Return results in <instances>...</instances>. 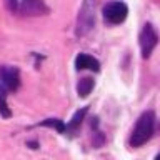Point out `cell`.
<instances>
[{
  "instance_id": "6da1fadb",
  "label": "cell",
  "mask_w": 160,
  "mask_h": 160,
  "mask_svg": "<svg viewBox=\"0 0 160 160\" xmlns=\"http://www.w3.org/2000/svg\"><path fill=\"white\" fill-rule=\"evenodd\" d=\"M153 127H155L153 112L142 113L140 118L137 120V125H135V128H133L132 137H130V145H132V147H140V145H143L150 137H152Z\"/></svg>"
},
{
  "instance_id": "7a4b0ae2",
  "label": "cell",
  "mask_w": 160,
  "mask_h": 160,
  "mask_svg": "<svg viewBox=\"0 0 160 160\" xmlns=\"http://www.w3.org/2000/svg\"><path fill=\"white\" fill-rule=\"evenodd\" d=\"M7 7L12 12L18 15H27V17H35V15H42L48 12V7L43 2L38 0H23V2H8Z\"/></svg>"
},
{
  "instance_id": "3957f363",
  "label": "cell",
  "mask_w": 160,
  "mask_h": 160,
  "mask_svg": "<svg viewBox=\"0 0 160 160\" xmlns=\"http://www.w3.org/2000/svg\"><path fill=\"white\" fill-rule=\"evenodd\" d=\"M95 25V13H93V3L92 2H83L82 8L78 12L77 18V35L83 37L87 35Z\"/></svg>"
},
{
  "instance_id": "277c9868",
  "label": "cell",
  "mask_w": 160,
  "mask_h": 160,
  "mask_svg": "<svg viewBox=\"0 0 160 160\" xmlns=\"http://www.w3.org/2000/svg\"><path fill=\"white\" fill-rule=\"evenodd\" d=\"M128 15V7L123 2H108L103 7V18L108 23H122Z\"/></svg>"
},
{
  "instance_id": "5b68a950",
  "label": "cell",
  "mask_w": 160,
  "mask_h": 160,
  "mask_svg": "<svg viewBox=\"0 0 160 160\" xmlns=\"http://www.w3.org/2000/svg\"><path fill=\"white\" fill-rule=\"evenodd\" d=\"M138 40H140V48H142V57L147 58V57H150L152 50L157 47V43H158V35H157V32L153 30L152 25H150V23H145L143 28H142V32H140Z\"/></svg>"
},
{
  "instance_id": "8992f818",
  "label": "cell",
  "mask_w": 160,
  "mask_h": 160,
  "mask_svg": "<svg viewBox=\"0 0 160 160\" xmlns=\"http://www.w3.org/2000/svg\"><path fill=\"white\" fill-rule=\"evenodd\" d=\"M0 82L3 83L5 88L8 90H17L20 85V72L17 67H8L3 65L0 67Z\"/></svg>"
},
{
  "instance_id": "52a82bcc",
  "label": "cell",
  "mask_w": 160,
  "mask_h": 160,
  "mask_svg": "<svg viewBox=\"0 0 160 160\" xmlns=\"http://www.w3.org/2000/svg\"><path fill=\"white\" fill-rule=\"evenodd\" d=\"M75 68L77 70H93V72H98L100 70V63L97 58L90 57L87 53H80L77 58H75Z\"/></svg>"
},
{
  "instance_id": "ba28073f",
  "label": "cell",
  "mask_w": 160,
  "mask_h": 160,
  "mask_svg": "<svg viewBox=\"0 0 160 160\" xmlns=\"http://www.w3.org/2000/svg\"><path fill=\"white\" fill-rule=\"evenodd\" d=\"M92 88H93V78H90V77H83V78H80V82L77 83L78 97L85 98L90 92H92Z\"/></svg>"
},
{
  "instance_id": "9c48e42d",
  "label": "cell",
  "mask_w": 160,
  "mask_h": 160,
  "mask_svg": "<svg viewBox=\"0 0 160 160\" xmlns=\"http://www.w3.org/2000/svg\"><path fill=\"white\" fill-rule=\"evenodd\" d=\"M40 125H43V127H52L55 128L58 133H63L65 130H67V125H65L62 120H58V118H47V120H43Z\"/></svg>"
},
{
  "instance_id": "30bf717a",
  "label": "cell",
  "mask_w": 160,
  "mask_h": 160,
  "mask_svg": "<svg viewBox=\"0 0 160 160\" xmlns=\"http://www.w3.org/2000/svg\"><path fill=\"white\" fill-rule=\"evenodd\" d=\"M87 107H83L82 110H78L77 113L73 115V118L70 120V123L67 125V130H77V127L80 123H82V120H83V117H85V113H87Z\"/></svg>"
},
{
  "instance_id": "8fae6325",
  "label": "cell",
  "mask_w": 160,
  "mask_h": 160,
  "mask_svg": "<svg viewBox=\"0 0 160 160\" xmlns=\"http://www.w3.org/2000/svg\"><path fill=\"white\" fill-rule=\"evenodd\" d=\"M0 115L3 118H8L12 112H10L8 105H7V97H5V90H0Z\"/></svg>"
},
{
  "instance_id": "7c38bea8",
  "label": "cell",
  "mask_w": 160,
  "mask_h": 160,
  "mask_svg": "<svg viewBox=\"0 0 160 160\" xmlns=\"http://www.w3.org/2000/svg\"><path fill=\"white\" fill-rule=\"evenodd\" d=\"M155 160H160V153L157 155V157H155Z\"/></svg>"
}]
</instances>
